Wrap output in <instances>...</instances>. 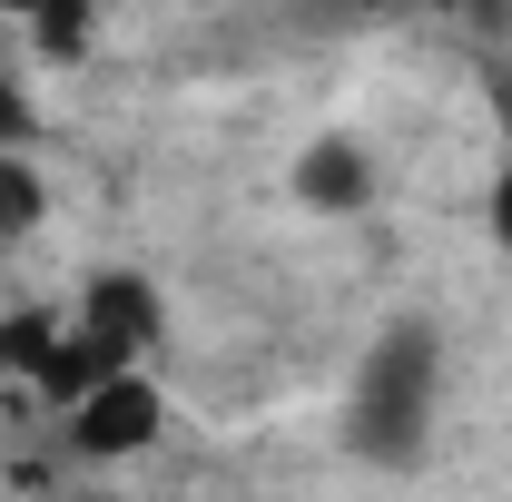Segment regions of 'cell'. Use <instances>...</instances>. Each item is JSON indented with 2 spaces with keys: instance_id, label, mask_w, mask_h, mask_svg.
Instances as JSON below:
<instances>
[{
  "instance_id": "cell-5",
  "label": "cell",
  "mask_w": 512,
  "mask_h": 502,
  "mask_svg": "<svg viewBox=\"0 0 512 502\" xmlns=\"http://www.w3.org/2000/svg\"><path fill=\"white\" fill-rule=\"evenodd\" d=\"M30 128H40L30 119V89H20V69L0 60V148H30Z\"/></svg>"
},
{
  "instance_id": "cell-7",
  "label": "cell",
  "mask_w": 512,
  "mask_h": 502,
  "mask_svg": "<svg viewBox=\"0 0 512 502\" xmlns=\"http://www.w3.org/2000/svg\"><path fill=\"white\" fill-rule=\"evenodd\" d=\"M20 375V345H10V315H0V384Z\"/></svg>"
},
{
  "instance_id": "cell-2",
  "label": "cell",
  "mask_w": 512,
  "mask_h": 502,
  "mask_svg": "<svg viewBox=\"0 0 512 502\" xmlns=\"http://www.w3.org/2000/svg\"><path fill=\"white\" fill-rule=\"evenodd\" d=\"M168 434V394L158 375H99L79 404H69V463H138V453H158Z\"/></svg>"
},
{
  "instance_id": "cell-8",
  "label": "cell",
  "mask_w": 512,
  "mask_h": 502,
  "mask_svg": "<svg viewBox=\"0 0 512 502\" xmlns=\"http://www.w3.org/2000/svg\"><path fill=\"white\" fill-rule=\"evenodd\" d=\"M434 10H463V0H434Z\"/></svg>"
},
{
  "instance_id": "cell-4",
  "label": "cell",
  "mask_w": 512,
  "mask_h": 502,
  "mask_svg": "<svg viewBox=\"0 0 512 502\" xmlns=\"http://www.w3.org/2000/svg\"><path fill=\"white\" fill-rule=\"evenodd\" d=\"M50 217V178H40V158L30 148H0V237H30Z\"/></svg>"
},
{
  "instance_id": "cell-6",
  "label": "cell",
  "mask_w": 512,
  "mask_h": 502,
  "mask_svg": "<svg viewBox=\"0 0 512 502\" xmlns=\"http://www.w3.org/2000/svg\"><path fill=\"white\" fill-rule=\"evenodd\" d=\"M493 237L512 247V168H503V188H493Z\"/></svg>"
},
{
  "instance_id": "cell-3",
  "label": "cell",
  "mask_w": 512,
  "mask_h": 502,
  "mask_svg": "<svg viewBox=\"0 0 512 502\" xmlns=\"http://www.w3.org/2000/svg\"><path fill=\"white\" fill-rule=\"evenodd\" d=\"M296 207H316V217H365L375 207V158H365V138H345V128H325L296 148Z\"/></svg>"
},
{
  "instance_id": "cell-1",
  "label": "cell",
  "mask_w": 512,
  "mask_h": 502,
  "mask_svg": "<svg viewBox=\"0 0 512 502\" xmlns=\"http://www.w3.org/2000/svg\"><path fill=\"white\" fill-rule=\"evenodd\" d=\"M434 404H444V335L424 315H394L365 345L355 384H345V443L365 463H384V473H404L434 443Z\"/></svg>"
}]
</instances>
